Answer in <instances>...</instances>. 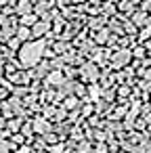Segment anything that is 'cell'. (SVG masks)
Segmentation results:
<instances>
[{
    "label": "cell",
    "instance_id": "obj_1",
    "mask_svg": "<svg viewBox=\"0 0 151 153\" xmlns=\"http://www.w3.org/2000/svg\"><path fill=\"white\" fill-rule=\"evenodd\" d=\"M42 55V44H28L23 51H21V59L30 65H34Z\"/></svg>",
    "mask_w": 151,
    "mask_h": 153
},
{
    "label": "cell",
    "instance_id": "obj_2",
    "mask_svg": "<svg viewBox=\"0 0 151 153\" xmlns=\"http://www.w3.org/2000/svg\"><path fill=\"white\" fill-rule=\"evenodd\" d=\"M128 57H130V53H128V51L118 53V55H115V63H126V61H128Z\"/></svg>",
    "mask_w": 151,
    "mask_h": 153
}]
</instances>
